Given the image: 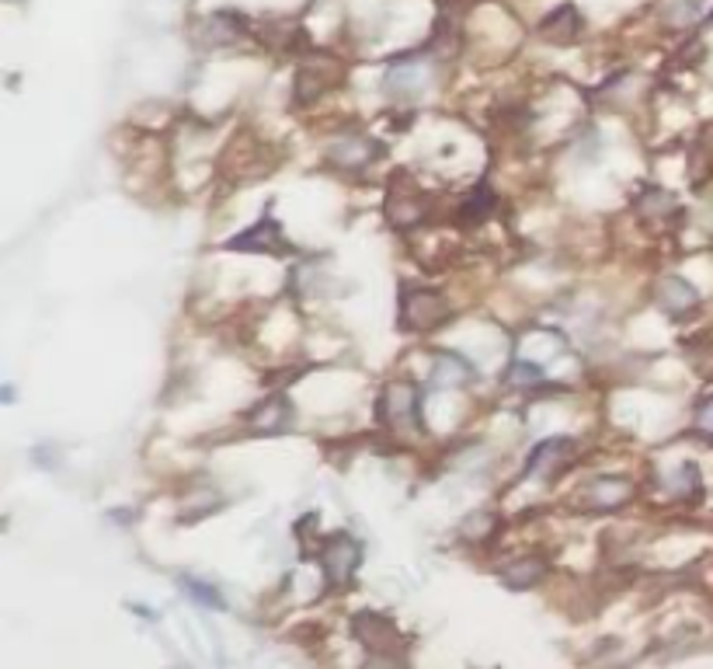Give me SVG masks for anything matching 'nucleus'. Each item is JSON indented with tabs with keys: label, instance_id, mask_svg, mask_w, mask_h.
<instances>
[{
	"label": "nucleus",
	"instance_id": "1",
	"mask_svg": "<svg viewBox=\"0 0 713 669\" xmlns=\"http://www.w3.org/2000/svg\"><path fill=\"white\" fill-rule=\"evenodd\" d=\"M449 307H445V297L435 293V290H404L401 293V331H432L445 321Z\"/></svg>",
	"mask_w": 713,
	"mask_h": 669
},
{
	"label": "nucleus",
	"instance_id": "2",
	"mask_svg": "<svg viewBox=\"0 0 713 669\" xmlns=\"http://www.w3.org/2000/svg\"><path fill=\"white\" fill-rule=\"evenodd\" d=\"M227 248L230 251H261V254H293V244L285 241L282 227L272 220V213L261 217L251 230H244V234L230 238Z\"/></svg>",
	"mask_w": 713,
	"mask_h": 669
},
{
	"label": "nucleus",
	"instance_id": "3",
	"mask_svg": "<svg viewBox=\"0 0 713 669\" xmlns=\"http://www.w3.org/2000/svg\"><path fill=\"white\" fill-rule=\"evenodd\" d=\"M383 158V143L369 137H341L328 147V161L341 171H365Z\"/></svg>",
	"mask_w": 713,
	"mask_h": 669
},
{
	"label": "nucleus",
	"instance_id": "4",
	"mask_svg": "<svg viewBox=\"0 0 713 669\" xmlns=\"http://www.w3.org/2000/svg\"><path fill=\"white\" fill-rule=\"evenodd\" d=\"M380 419L390 426H421V395L408 383H390L380 398Z\"/></svg>",
	"mask_w": 713,
	"mask_h": 669
},
{
	"label": "nucleus",
	"instance_id": "5",
	"mask_svg": "<svg viewBox=\"0 0 713 669\" xmlns=\"http://www.w3.org/2000/svg\"><path fill=\"white\" fill-rule=\"evenodd\" d=\"M574 453V440L568 436H553V440H543L540 447H533V453L525 457V478H550L558 475L568 457Z\"/></svg>",
	"mask_w": 713,
	"mask_h": 669
},
{
	"label": "nucleus",
	"instance_id": "6",
	"mask_svg": "<svg viewBox=\"0 0 713 669\" xmlns=\"http://www.w3.org/2000/svg\"><path fill=\"white\" fill-rule=\"evenodd\" d=\"M429 213V196L421 192L418 186H411V192H398V186L390 189V199H386V220L393 227H418Z\"/></svg>",
	"mask_w": 713,
	"mask_h": 669
},
{
	"label": "nucleus",
	"instance_id": "7",
	"mask_svg": "<svg viewBox=\"0 0 713 669\" xmlns=\"http://www.w3.org/2000/svg\"><path fill=\"white\" fill-rule=\"evenodd\" d=\"M657 303H662L665 314L682 318L700 303V293H696L693 282H685L682 276H665L662 282H657Z\"/></svg>",
	"mask_w": 713,
	"mask_h": 669
},
{
	"label": "nucleus",
	"instance_id": "8",
	"mask_svg": "<svg viewBox=\"0 0 713 669\" xmlns=\"http://www.w3.org/2000/svg\"><path fill=\"white\" fill-rule=\"evenodd\" d=\"M386 94L390 98H418L425 88V60H398L386 73Z\"/></svg>",
	"mask_w": 713,
	"mask_h": 669
},
{
	"label": "nucleus",
	"instance_id": "9",
	"mask_svg": "<svg viewBox=\"0 0 713 669\" xmlns=\"http://www.w3.org/2000/svg\"><path fill=\"white\" fill-rule=\"evenodd\" d=\"M289 426H293V405H289L285 395H269L251 411L254 432H285Z\"/></svg>",
	"mask_w": 713,
	"mask_h": 669
},
{
	"label": "nucleus",
	"instance_id": "10",
	"mask_svg": "<svg viewBox=\"0 0 713 669\" xmlns=\"http://www.w3.org/2000/svg\"><path fill=\"white\" fill-rule=\"evenodd\" d=\"M359 558H362V548L355 545V540H352L349 533H338V537L331 540V545H328V551H324L328 576H331L334 582H345V579L355 572Z\"/></svg>",
	"mask_w": 713,
	"mask_h": 669
},
{
	"label": "nucleus",
	"instance_id": "11",
	"mask_svg": "<svg viewBox=\"0 0 713 669\" xmlns=\"http://www.w3.org/2000/svg\"><path fill=\"white\" fill-rule=\"evenodd\" d=\"M581 29H585V21H581V14H578V8L574 4H564V8H558L550 18H543V24H540V36L543 39H550V42H574L578 36H581Z\"/></svg>",
	"mask_w": 713,
	"mask_h": 669
},
{
	"label": "nucleus",
	"instance_id": "12",
	"mask_svg": "<svg viewBox=\"0 0 713 669\" xmlns=\"http://www.w3.org/2000/svg\"><path fill=\"white\" fill-rule=\"evenodd\" d=\"M633 485L626 478H595L589 488H585V502L592 509H616L630 499Z\"/></svg>",
	"mask_w": 713,
	"mask_h": 669
},
{
	"label": "nucleus",
	"instance_id": "13",
	"mask_svg": "<svg viewBox=\"0 0 713 669\" xmlns=\"http://www.w3.org/2000/svg\"><path fill=\"white\" fill-rule=\"evenodd\" d=\"M473 377H478V373H473V367L466 363V359H460L453 352H439L435 356L432 383H439V388H456V383H466Z\"/></svg>",
	"mask_w": 713,
	"mask_h": 669
},
{
	"label": "nucleus",
	"instance_id": "14",
	"mask_svg": "<svg viewBox=\"0 0 713 669\" xmlns=\"http://www.w3.org/2000/svg\"><path fill=\"white\" fill-rule=\"evenodd\" d=\"M491 210H494V189L488 182H481L478 192H470V199L460 206V220L463 223H481V220L491 217Z\"/></svg>",
	"mask_w": 713,
	"mask_h": 669
},
{
	"label": "nucleus",
	"instance_id": "15",
	"mask_svg": "<svg viewBox=\"0 0 713 669\" xmlns=\"http://www.w3.org/2000/svg\"><path fill=\"white\" fill-rule=\"evenodd\" d=\"M665 488H669V496H679V499L700 496V468H696V465H682V468L665 481Z\"/></svg>",
	"mask_w": 713,
	"mask_h": 669
},
{
	"label": "nucleus",
	"instance_id": "16",
	"mask_svg": "<svg viewBox=\"0 0 713 669\" xmlns=\"http://www.w3.org/2000/svg\"><path fill=\"white\" fill-rule=\"evenodd\" d=\"M700 14H703L700 0H669V8H665V18H669V24H675V29H690Z\"/></svg>",
	"mask_w": 713,
	"mask_h": 669
},
{
	"label": "nucleus",
	"instance_id": "17",
	"mask_svg": "<svg viewBox=\"0 0 713 669\" xmlns=\"http://www.w3.org/2000/svg\"><path fill=\"white\" fill-rule=\"evenodd\" d=\"M543 576V565L540 561H519V565H512V569L505 572V579L512 582V586H530V582H536Z\"/></svg>",
	"mask_w": 713,
	"mask_h": 669
},
{
	"label": "nucleus",
	"instance_id": "18",
	"mask_svg": "<svg viewBox=\"0 0 713 669\" xmlns=\"http://www.w3.org/2000/svg\"><path fill=\"white\" fill-rule=\"evenodd\" d=\"M509 380H512V383H536V380H543V370H540L536 363H525V359H515L512 370H509Z\"/></svg>",
	"mask_w": 713,
	"mask_h": 669
},
{
	"label": "nucleus",
	"instance_id": "19",
	"mask_svg": "<svg viewBox=\"0 0 713 669\" xmlns=\"http://www.w3.org/2000/svg\"><path fill=\"white\" fill-rule=\"evenodd\" d=\"M696 432L700 436H706V440H713V398H703L700 405H696Z\"/></svg>",
	"mask_w": 713,
	"mask_h": 669
},
{
	"label": "nucleus",
	"instance_id": "20",
	"mask_svg": "<svg viewBox=\"0 0 713 669\" xmlns=\"http://www.w3.org/2000/svg\"><path fill=\"white\" fill-rule=\"evenodd\" d=\"M675 206V199L669 196V192H647L644 199H641V210L644 213H651V210H662V213H669Z\"/></svg>",
	"mask_w": 713,
	"mask_h": 669
},
{
	"label": "nucleus",
	"instance_id": "21",
	"mask_svg": "<svg viewBox=\"0 0 713 669\" xmlns=\"http://www.w3.org/2000/svg\"><path fill=\"white\" fill-rule=\"evenodd\" d=\"M706 227H710V230H713V213H710V217H706Z\"/></svg>",
	"mask_w": 713,
	"mask_h": 669
}]
</instances>
